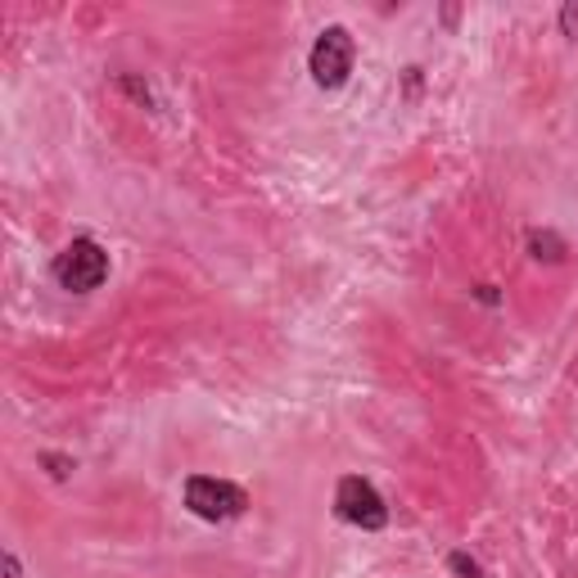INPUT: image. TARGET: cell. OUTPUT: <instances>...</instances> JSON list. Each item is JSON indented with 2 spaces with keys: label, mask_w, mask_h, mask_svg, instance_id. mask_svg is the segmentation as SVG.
<instances>
[{
  "label": "cell",
  "mask_w": 578,
  "mask_h": 578,
  "mask_svg": "<svg viewBox=\"0 0 578 578\" xmlns=\"http://www.w3.org/2000/svg\"><path fill=\"white\" fill-rule=\"evenodd\" d=\"M186 506H190V515H199L208 525H226V520H239V515L249 511V493L231 479L190 475L186 479Z\"/></svg>",
  "instance_id": "cell-2"
},
{
  "label": "cell",
  "mask_w": 578,
  "mask_h": 578,
  "mask_svg": "<svg viewBox=\"0 0 578 578\" xmlns=\"http://www.w3.org/2000/svg\"><path fill=\"white\" fill-rule=\"evenodd\" d=\"M334 511H340L344 525L367 529V533H380V529L389 525L384 497L376 493V483L361 479V475H344V479H340V489H334Z\"/></svg>",
  "instance_id": "cell-4"
},
{
  "label": "cell",
  "mask_w": 578,
  "mask_h": 578,
  "mask_svg": "<svg viewBox=\"0 0 578 578\" xmlns=\"http://www.w3.org/2000/svg\"><path fill=\"white\" fill-rule=\"evenodd\" d=\"M561 27H565V37H574V41H578V0L561 5Z\"/></svg>",
  "instance_id": "cell-8"
},
{
  "label": "cell",
  "mask_w": 578,
  "mask_h": 578,
  "mask_svg": "<svg viewBox=\"0 0 578 578\" xmlns=\"http://www.w3.org/2000/svg\"><path fill=\"white\" fill-rule=\"evenodd\" d=\"M41 466H46L54 479H69V475L77 470V462H73V456H64V452H41Z\"/></svg>",
  "instance_id": "cell-7"
},
{
  "label": "cell",
  "mask_w": 578,
  "mask_h": 578,
  "mask_svg": "<svg viewBox=\"0 0 578 578\" xmlns=\"http://www.w3.org/2000/svg\"><path fill=\"white\" fill-rule=\"evenodd\" d=\"M525 245H529L533 262H565V239L556 231H529Z\"/></svg>",
  "instance_id": "cell-5"
},
{
  "label": "cell",
  "mask_w": 578,
  "mask_h": 578,
  "mask_svg": "<svg viewBox=\"0 0 578 578\" xmlns=\"http://www.w3.org/2000/svg\"><path fill=\"white\" fill-rule=\"evenodd\" d=\"M50 276H54L59 290H69V294H90V290H100L109 281V254L90 235H77L69 249L54 254Z\"/></svg>",
  "instance_id": "cell-1"
},
{
  "label": "cell",
  "mask_w": 578,
  "mask_h": 578,
  "mask_svg": "<svg viewBox=\"0 0 578 578\" xmlns=\"http://www.w3.org/2000/svg\"><path fill=\"white\" fill-rule=\"evenodd\" d=\"M447 569H452L456 578H489V574L479 569V561H475V556H466V552H452V556H447Z\"/></svg>",
  "instance_id": "cell-6"
},
{
  "label": "cell",
  "mask_w": 578,
  "mask_h": 578,
  "mask_svg": "<svg viewBox=\"0 0 578 578\" xmlns=\"http://www.w3.org/2000/svg\"><path fill=\"white\" fill-rule=\"evenodd\" d=\"M353 59H357V46H353V33L340 23H330L325 33L312 41V54H308V73L321 90H340L348 86L353 77Z\"/></svg>",
  "instance_id": "cell-3"
},
{
  "label": "cell",
  "mask_w": 578,
  "mask_h": 578,
  "mask_svg": "<svg viewBox=\"0 0 578 578\" xmlns=\"http://www.w3.org/2000/svg\"><path fill=\"white\" fill-rule=\"evenodd\" d=\"M0 569H5V578H23V565H19V556H14V552L0 556Z\"/></svg>",
  "instance_id": "cell-9"
}]
</instances>
